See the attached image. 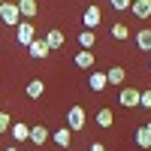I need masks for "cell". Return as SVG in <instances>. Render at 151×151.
I'll return each instance as SVG.
<instances>
[{"mask_svg": "<svg viewBox=\"0 0 151 151\" xmlns=\"http://www.w3.org/2000/svg\"><path fill=\"white\" fill-rule=\"evenodd\" d=\"M0 21L9 24V27H15V24L21 21V12H18V6L12 3V0H6V3L0 6Z\"/></svg>", "mask_w": 151, "mask_h": 151, "instance_id": "1", "label": "cell"}, {"mask_svg": "<svg viewBox=\"0 0 151 151\" xmlns=\"http://www.w3.org/2000/svg\"><path fill=\"white\" fill-rule=\"evenodd\" d=\"M36 27H33V24L30 21H18L15 24V36H18V45H30L33 40H36V33H33Z\"/></svg>", "mask_w": 151, "mask_h": 151, "instance_id": "2", "label": "cell"}, {"mask_svg": "<svg viewBox=\"0 0 151 151\" xmlns=\"http://www.w3.org/2000/svg\"><path fill=\"white\" fill-rule=\"evenodd\" d=\"M85 121H88V115H85L82 106H73V109L67 112V127H70V130H82Z\"/></svg>", "mask_w": 151, "mask_h": 151, "instance_id": "3", "label": "cell"}, {"mask_svg": "<svg viewBox=\"0 0 151 151\" xmlns=\"http://www.w3.org/2000/svg\"><path fill=\"white\" fill-rule=\"evenodd\" d=\"M139 88H124V91H121V97H118V103L124 106V109H136V106H139Z\"/></svg>", "mask_w": 151, "mask_h": 151, "instance_id": "4", "label": "cell"}, {"mask_svg": "<svg viewBox=\"0 0 151 151\" xmlns=\"http://www.w3.org/2000/svg\"><path fill=\"white\" fill-rule=\"evenodd\" d=\"M100 18H103V15H100V6H94V3L88 6V9H85V15H82V21H85V27H88V30H94L97 24H100Z\"/></svg>", "mask_w": 151, "mask_h": 151, "instance_id": "5", "label": "cell"}, {"mask_svg": "<svg viewBox=\"0 0 151 151\" xmlns=\"http://www.w3.org/2000/svg\"><path fill=\"white\" fill-rule=\"evenodd\" d=\"M9 133H12V139H15V142H24V139L30 136V127H27V124H21V121H12V124H9Z\"/></svg>", "mask_w": 151, "mask_h": 151, "instance_id": "6", "label": "cell"}, {"mask_svg": "<svg viewBox=\"0 0 151 151\" xmlns=\"http://www.w3.org/2000/svg\"><path fill=\"white\" fill-rule=\"evenodd\" d=\"M130 12L136 18H148L151 15V0H133L130 3Z\"/></svg>", "mask_w": 151, "mask_h": 151, "instance_id": "7", "label": "cell"}, {"mask_svg": "<svg viewBox=\"0 0 151 151\" xmlns=\"http://www.w3.org/2000/svg\"><path fill=\"white\" fill-rule=\"evenodd\" d=\"M27 52H30V58H48V55H52V48L45 45V40H33V42L27 45Z\"/></svg>", "mask_w": 151, "mask_h": 151, "instance_id": "8", "label": "cell"}, {"mask_svg": "<svg viewBox=\"0 0 151 151\" xmlns=\"http://www.w3.org/2000/svg\"><path fill=\"white\" fill-rule=\"evenodd\" d=\"M48 136H52V133H48V127H42V124H40V127H30V136H27V139H30L33 145H45Z\"/></svg>", "mask_w": 151, "mask_h": 151, "instance_id": "9", "label": "cell"}, {"mask_svg": "<svg viewBox=\"0 0 151 151\" xmlns=\"http://www.w3.org/2000/svg\"><path fill=\"white\" fill-rule=\"evenodd\" d=\"M109 82H106V73H97V70H91V76H88V88L91 91H103Z\"/></svg>", "mask_w": 151, "mask_h": 151, "instance_id": "10", "label": "cell"}, {"mask_svg": "<svg viewBox=\"0 0 151 151\" xmlns=\"http://www.w3.org/2000/svg\"><path fill=\"white\" fill-rule=\"evenodd\" d=\"M124 79H127L124 67H112V70H106V82H109V85H124Z\"/></svg>", "mask_w": 151, "mask_h": 151, "instance_id": "11", "label": "cell"}, {"mask_svg": "<svg viewBox=\"0 0 151 151\" xmlns=\"http://www.w3.org/2000/svg\"><path fill=\"white\" fill-rule=\"evenodd\" d=\"M24 91H27L30 100H40V97L45 94V85H42V79H33V82H27V88H24Z\"/></svg>", "mask_w": 151, "mask_h": 151, "instance_id": "12", "label": "cell"}, {"mask_svg": "<svg viewBox=\"0 0 151 151\" xmlns=\"http://www.w3.org/2000/svg\"><path fill=\"white\" fill-rule=\"evenodd\" d=\"M52 139H55L60 148H70V142H73V130H70V127H60V130H55Z\"/></svg>", "mask_w": 151, "mask_h": 151, "instance_id": "13", "label": "cell"}, {"mask_svg": "<svg viewBox=\"0 0 151 151\" xmlns=\"http://www.w3.org/2000/svg\"><path fill=\"white\" fill-rule=\"evenodd\" d=\"M45 45L48 48H60L64 45V30H45Z\"/></svg>", "mask_w": 151, "mask_h": 151, "instance_id": "14", "label": "cell"}, {"mask_svg": "<svg viewBox=\"0 0 151 151\" xmlns=\"http://www.w3.org/2000/svg\"><path fill=\"white\" fill-rule=\"evenodd\" d=\"M18 12H21V18H33L36 15V0H18Z\"/></svg>", "mask_w": 151, "mask_h": 151, "instance_id": "15", "label": "cell"}, {"mask_svg": "<svg viewBox=\"0 0 151 151\" xmlns=\"http://www.w3.org/2000/svg\"><path fill=\"white\" fill-rule=\"evenodd\" d=\"M79 45L85 48V52H91V48L97 45V33H94V30H82V33H79Z\"/></svg>", "mask_w": 151, "mask_h": 151, "instance_id": "16", "label": "cell"}, {"mask_svg": "<svg viewBox=\"0 0 151 151\" xmlns=\"http://www.w3.org/2000/svg\"><path fill=\"white\" fill-rule=\"evenodd\" d=\"M76 67H82V70H94V55L82 48V52L76 55Z\"/></svg>", "mask_w": 151, "mask_h": 151, "instance_id": "17", "label": "cell"}, {"mask_svg": "<svg viewBox=\"0 0 151 151\" xmlns=\"http://www.w3.org/2000/svg\"><path fill=\"white\" fill-rule=\"evenodd\" d=\"M136 145H139V148H151V130H148V127H139V130H136Z\"/></svg>", "mask_w": 151, "mask_h": 151, "instance_id": "18", "label": "cell"}, {"mask_svg": "<svg viewBox=\"0 0 151 151\" xmlns=\"http://www.w3.org/2000/svg\"><path fill=\"white\" fill-rule=\"evenodd\" d=\"M97 124H100V127H112V124H115L112 109H100V112H97Z\"/></svg>", "mask_w": 151, "mask_h": 151, "instance_id": "19", "label": "cell"}, {"mask_svg": "<svg viewBox=\"0 0 151 151\" xmlns=\"http://www.w3.org/2000/svg\"><path fill=\"white\" fill-rule=\"evenodd\" d=\"M136 45H139L142 52H151V30H139L136 33Z\"/></svg>", "mask_w": 151, "mask_h": 151, "instance_id": "20", "label": "cell"}, {"mask_svg": "<svg viewBox=\"0 0 151 151\" xmlns=\"http://www.w3.org/2000/svg\"><path fill=\"white\" fill-rule=\"evenodd\" d=\"M112 40H130V27L127 24H112Z\"/></svg>", "mask_w": 151, "mask_h": 151, "instance_id": "21", "label": "cell"}, {"mask_svg": "<svg viewBox=\"0 0 151 151\" xmlns=\"http://www.w3.org/2000/svg\"><path fill=\"white\" fill-rule=\"evenodd\" d=\"M139 106H142V109H151V88L139 94Z\"/></svg>", "mask_w": 151, "mask_h": 151, "instance_id": "22", "label": "cell"}, {"mask_svg": "<svg viewBox=\"0 0 151 151\" xmlns=\"http://www.w3.org/2000/svg\"><path fill=\"white\" fill-rule=\"evenodd\" d=\"M112 3V9L115 12H121V9H130V0H109Z\"/></svg>", "mask_w": 151, "mask_h": 151, "instance_id": "23", "label": "cell"}, {"mask_svg": "<svg viewBox=\"0 0 151 151\" xmlns=\"http://www.w3.org/2000/svg\"><path fill=\"white\" fill-rule=\"evenodd\" d=\"M9 124H12V118L6 115V112H0V133H6V130H9Z\"/></svg>", "mask_w": 151, "mask_h": 151, "instance_id": "24", "label": "cell"}, {"mask_svg": "<svg viewBox=\"0 0 151 151\" xmlns=\"http://www.w3.org/2000/svg\"><path fill=\"white\" fill-rule=\"evenodd\" d=\"M91 151H106V145H103V142H94V145H91Z\"/></svg>", "mask_w": 151, "mask_h": 151, "instance_id": "25", "label": "cell"}, {"mask_svg": "<svg viewBox=\"0 0 151 151\" xmlns=\"http://www.w3.org/2000/svg\"><path fill=\"white\" fill-rule=\"evenodd\" d=\"M3 151H18V148H15V145H12V148H3Z\"/></svg>", "mask_w": 151, "mask_h": 151, "instance_id": "26", "label": "cell"}, {"mask_svg": "<svg viewBox=\"0 0 151 151\" xmlns=\"http://www.w3.org/2000/svg\"><path fill=\"white\" fill-rule=\"evenodd\" d=\"M145 127H148V130H151V121H148V124H145Z\"/></svg>", "mask_w": 151, "mask_h": 151, "instance_id": "27", "label": "cell"}, {"mask_svg": "<svg viewBox=\"0 0 151 151\" xmlns=\"http://www.w3.org/2000/svg\"><path fill=\"white\" fill-rule=\"evenodd\" d=\"M3 3H6V0H0V6H3Z\"/></svg>", "mask_w": 151, "mask_h": 151, "instance_id": "28", "label": "cell"}, {"mask_svg": "<svg viewBox=\"0 0 151 151\" xmlns=\"http://www.w3.org/2000/svg\"><path fill=\"white\" fill-rule=\"evenodd\" d=\"M148 64H151V60H148Z\"/></svg>", "mask_w": 151, "mask_h": 151, "instance_id": "29", "label": "cell"}, {"mask_svg": "<svg viewBox=\"0 0 151 151\" xmlns=\"http://www.w3.org/2000/svg\"><path fill=\"white\" fill-rule=\"evenodd\" d=\"M130 3H133V0H130Z\"/></svg>", "mask_w": 151, "mask_h": 151, "instance_id": "30", "label": "cell"}]
</instances>
